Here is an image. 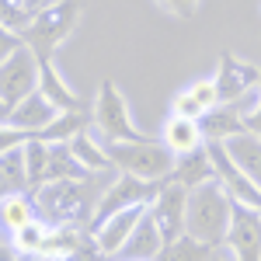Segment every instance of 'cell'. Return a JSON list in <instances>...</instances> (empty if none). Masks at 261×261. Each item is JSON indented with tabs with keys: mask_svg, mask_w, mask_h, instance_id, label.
Masks as SVG:
<instances>
[{
	"mask_svg": "<svg viewBox=\"0 0 261 261\" xmlns=\"http://www.w3.org/2000/svg\"><path fill=\"white\" fill-rule=\"evenodd\" d=\"M98 174L94 178H53L32 188V199L39 209V220L49 226H91L94 209L101 199Z\"/></svg>",
	"mask_w": 261,
	"mask_h": 261,
	"instance_id": "obj_1",
	"label": "cell"
},
{
	"mask_svg": "<svg viewBox=\"0 0 261 261\" xmlns=\"http://www.w3.org/2000/svg\"><path fill=\"white\" fill-rule=\"evenodd\" d=\"M230 223H233V195L223 188L220 181L192 188L185 233H192L195 241L209 244V247H220V244H226Z\"/></svg>",
	"mask_w": 261,
	"mask_h": 261,
	"instance_id": "obj_2",
	"label": "cell"
},
{
	"mask_svg": "<svg viewBox=\"0 0 261 261\" xmlns=\"http://www.w3.org/2000/svg\"><path fill=\"white\" fill-rule=\"evenodd\" d=\"M84 14V0H60V4H49V7H39L32 24L24 28V45L39 56L42 63L53 60L56 49L73 35V28L81 24Z\"/></svg>",
	"mask_w": 261,
	"mask_h": 261,
	"instance_id": "obj_3",
	"label": "cell"
},
{
	"mask_svg": "<svg viewBox=\"0 0 261 261\" xmlns=\"http://www.w3.org/2000/svg\"><path fill=\"white\" fill-rule=\"evenodd\" d=\"M115 171L136 174L143 181H167L178 157L167 150L164 140H140V143H105Z\"/></svg>",
	"mask_w": 261,
	"mask_h": 261,
	"instance_id": "obj_4",
	"label": "cell"
},
{
	"mask_svg": "<svg viewBox=\"0 0 261 261\" xmlns=\"http://www.w3.org/2000/svg\"><path fill=\"white\" fill-rule=\"evenodd\" d=\"M94 129L101 133L105 143H140V140H150L140 125L133 122V112H129V101L125 94L119 91L115 81H105L98 87V98H94Z\"/></svg>",
	"mask_w": 261,
	"mask_h": 261,
	"instance_id": "obj_5",
	"label": "cell"
},
{
	"mask_svg": "<svg viewBox=\"0 0 261 261\" xmlns=\"http://www.w3.org/2000/svg\"><path fill=\"white\" fill-rule=\"evenodd\" d=\"M39 81H42V60L28 45L18 49L14 56H7L0 63V112L7 115L32 91H39Z\"/></svg>",
	"mask_w": 261,
	"mask_h": 261,
	"instance_id": "obj_6",
	"label": "cell"
},
{
	"mask_svg": "<svg viewBox=\"0 0 261 261\" xmlns=\"http://www.w3.org/2000/svg\"><path fill=\"white\" fill-rule=\"evenodd\" d=\"M161 185L164 181H143V178H136V174L119 171V178L112 181V185H105V192H101L98 209H94V220H91V230H98L108 216H115V213H122V209L150 205L153 195L161 192Z\"/></svg>",
	"mask_w": 261,
	"mask_h": 261,
	"instance_id": "obj_7",
	"label": "cell"
},
{
	"mask_svg": "<svg viewBox=\"0 0 261 261\" xmlns=\"http://www.w3.org/2000/svg\"><path fill=\"white\" fill-rule=\"evenodd\" d=\"M188 195H192V188H185L174 178H167L161 185V192L153 195L150 216L157 220L164 241H178L181 233H185V223H188Z\"/></svg>",
	"mask_w": 261,
	"mask_h": 261,
	"instance_id": "obj_8",
	"label": "cell"
},
{
	"mask_svg": "<svg viewBox=\"0 0 261 261\" xmlns=\"http://www.w3.org/2000/svg\"><path fill=\"white\" fill-rule=\"evenodd\" d=\"M261 84V70L251 63L237 60L230 49L220 53V70H216V87H220V101L223 105H241L247 101Z\"/></svg>",
	"mask_w": 261,
	"mask_h": 261,
	"instance_id": "obj_9",
	"label": "cell"
},
{
	"mask_svg": "<svg viewBox=\"0 0 261 261\" xmlns=\"http://www.w3.org/2000/svg\"><path fill=\"white\" fill-rule=\"evenodd\" d=\"M205 146H209V157H213V167H216V181H220V185L237 202L261 209V188L247 178V174H244L241 167H237V161H233V157H230V150H226V143L209 140Z\"/></svg>",
	"mask_w": 261,
	"mask_h": 261,
	"instance_id": "obj_10",
	"label": "cell"
},
{
	"mask_svg": "<svg viewBox=\"0 0 261 261\" xmlns=\"http://www.w3.org/2000/svg\"><path fill=\"white\" fill-rule=\"evenodd\" d=\"M226 244L237 254V261H261V209L233 199V223Z\"/></svg>",
	"mask_w": 261,
	"mask_h": 261,
	"instance_id": "obj_11",
	"label": "cell"
},
{
	"mask_svg": "<svg viewBox=\"0 0 261 261\" xmlns=\"http://www.w3.org/2000/svg\"><path fill=\"white\" fill-rule=\"evenodd\" d=\"M56 115H60V108L45 98L42 91H32L21 105H14V108L4 115V125H14L21 133H28V136H39V133H45V129L56 122Z\"/></svg>",
	"mask_w": 261,
	"mask_h": 261,
	"instance_id": "obj_12",
	"label": "cell"
},
{
	"mask_svg": "<svg viewBox=\"0 0 261 261\" xmlns=\"http://www.w3.org/2000/svg\"><path fill=\"white\" fill-rule=\"evenodd\" d=\"M146 209H150V205H133V209H122V213L108 216V220L94 230L101 251H105L108 258H119V251L125 247V241L133 237V230H136V226H140V220L146 216Z\"/></svg>",
	"mask_w": 261,
	"mask_h": 261,
	"instance_id": "obj_13",
	"label": "cell"
},
{
	"mask_svg": "<svg viewBox=\"0 0 261 261\" xmlns=\"http://www.w3.org/2000/svg\"><path fill=\"white\" fill-rule=\"evenodd\" d=\"M223 105L220 101V87H216V77H202V81L188 84L181 94H174L171 101V115H185V119H202L209 108Z\"/></svg>",
	"mask_w": 261,
	"mask_h": 261,
	"instance_id": "obj_14",
	"label": "cell"
},
{
	"mask_svg": "<svg viewBox=\"0 0 261 261\" xmlns=\"http://www.w3.org/2000/svg\"><path fill=\"white\" fill-rule=\"evenodd\" d=\"M164 233L161 226H157V220L150 216V209H146V216L140 220V226L133 230V237L125 241V247L119 251V258L115 261H157L164 251Z\"/></svg>",
	"mask_w": 261,
	"mask_h": 261,
	"instance_id": "obj_15",
	"label": "cell"
},
{
	"mask_svg": "<svg viewBox=\"0 0 261 261\" xmlns=\"http://www.w3.org/2000/svg\"><path fill=\"white\" fill-rule=\"evenodd\" d=\"M199 129H202V136H205V143L209 140L226 143V140H233V136H241V133H247V122H244L241 105H216V108H209L199 119Z\"/></svg>",
	"mask_w": 261,
	"mask_h": 261,
	"instance_id": "obj_16",
	"label": "cell"
},
{
	"mask_svg": "<svg viewBox=\"0 0 261 261\" xmlns=\"http://www.w3.org/2000/svg\"><path fill=\"white\" fill-rule=\"evenodd\" d=\"M171 178L181 181L185 188H199V185L216 181V167H213V157H209V146L202 143L199 150H192V153L178 157L174 171H171Z\"/></svg>",
	"mask_w": 261,
	"mask_h": 261,
	"instance_id": "obj_17",
	"label": "cell"
},
{
	"mask_svg": "<svg viewBox=\"0 0 261 261\" xmlns=\"http://www.w3.org/2000/svg\"><path fill=\"white\" fill-rule=\"evenodd\" d=\"M164 143H167V150L174 153V157H185V153H192V150H199L205 136H202L199 129V119H185V115H171V119L164 122Z\"/></svg>",
	"mask_w": 261,
	"mask_h": 261,
	"instance_id": "obj_18",
	"label": "cell"
},
{
	"mask_svg": "<svg viewBox=\"0 0 261 261\" xmlns=\"http://www.w3.org/2000/svg\"><path fill=\"white\" fill-rule=\"evenodd\" d=\"M0 188H4V195L32 192L28 161H24V143H21V146H7V150H0Z\"/></svg>",
	"mask_w": 261,
	"mask_h": 261,
	"instance_id": "obj_19",
	"label": "cell"
},
{
	"mask_svg": "<svg viewBox=\"0 0 261 261\" xmlns=\"http://www.w3.org/2000/svg\"><path fill=\"white\" fill-rule=\"evenodd\" d=\"M226 150H230V157L237 161V167L261 188V136L241 133V136L226 140Z\"/></svg>",
	"mask_w": 261,
	"mask_h": 261,
	"instance_id": "obj_20",
	"label": "cell"
},
{
	"mask_svg": "<svg viewBox=\"0 0 261 261\" xmlns=\"http://www.w3.org/2000/svg\"><path fill=\"white\" fill-rule=\"evenodd\" d=\"M39 91L45 98L53 101L60 112H70V108H81V94L70 87V84L63 81V73L56 70V63L45 60L42 63V81H39Z\"/></svg>",
	"mask_w": 261,
	"mask_h": 261,
	"instance_id": "obj_21",
	"label": "cell"
},
{
	"mask_svg": "<svg viewBox=\"0 0 261 261\" xmlns=\"http://www.w3.org/2000/svg\"><path fill=\"white\" fill-rule=\"evenodd\" d=\"M70 150H73V153H77V161H81L87 171H94V174H105L108 167H115L112 157H108V150H105V140H94V136H91V129L77 133V136L70 140Z\"/></svg>",
	"mask_w": 261,
	"mask_h": 261,
	"instance_id": "obj_22",
	"label": "cell"
},
{
	"mask_svg": "<svg viewBox=\"0 0 261 261\" xmlns=\"http://www.w3.org/2000/svg\"><path fill=\"white\" fill-rule=\"evenodd\" d=\"M0 216H4V230H7V233L21 230L24 223L39 220V209H35V199H32V192H14V195H4Z\"/></svg>",
	"mask_w": 261,
	"mask_h": 261,
	"instance_id": "obj_23",
	"label": "cell"
},
{
	"mask_svg": "<svg viewBox=\"0 0 261 261\" xmlns=\"http://www.w3.org/2000/svg\"><path fill=\"white\" fill-rule=\"evenodd\" d=\"M53 178H94V171H87L77 161V153L70 150V143H49V181Z\"/></svg>",
	"mask_w": 261,
	"mask_h": 261,
	"instance_id": "obj_24",
	"label": "cell"
},
{
	"mask_svg": "<svg viewBox=\"0 0 261 261\" xmlns=\"http://www.w3.org/2000/svg\"><path fill=\"white\" fill-rule=\"evenodd\" d=\"M209 244H202L195 241L192 233H181L178 241H167L164 244V251H161V258L157 261H205L209 258Z\"/></svg>",
	"mask_w": 261,
	"mask_h": 261,
	"instance_id": "obj_25",
	"label": "cell"
},
{
	"mask_svg": "<svg viewBox=\"0 0 261 261\" xmlns=\"http://www.w3.org/2000/svg\"><path fill=\"white\" fill-rule=\"evenodd\" d=\"M24 161H28L32 188H39L42 181H49V143H45V140L28 136V143H24Z\"/></svg>",
	"mask_w": 261,
	"mask_h": 261,
	"instance_id": "obj_26",
	"label": "cell"
},
{
	"mask_svg": "<svg viewBox=\"0 0 261 261\" xmlns=\"http://www.w3.org/2000/svg\"><path fill=\"white\" fill-rule=\"evenodd\" d=\"M45 237H49V223L32 220V223H24L21 230H14V233H11V244L18 247L21 258H32V254H39V251H42Z\"/></svg>",
	"mask_w": 261,
	"mask_h": 261,
	"instance_id": "obj_27",
	"label": "cell"
},
{
	"mask_svg": "<svg viewBox=\"0 0 261 261\" xmlns=\"http://www.w3.org/2000/svg\"><path fill=\"white\" fill-rule=\"evenodd\" d=\"M202 0H157V7H164L167 14H174V18H192L195 11H199Z\"/></svg>",
	"mask_w": 261,
	"mask_h": 261,
	"instance_id": "obj_28",
	"label": "cell"
},
{
	"mask_svg": "<svg viewBox=\"0 0 261 261\" xmlns=\"http://www.w3.org/2000/svg\"><path fill=\"white\" fill-rule=\"evenodd\" d=\"M244 122H247V133L261 136V84H258V98L244 108Z\"/></svg>",
	"mask_w": 261,
	"mask_h": 261,
	"instance_id": "obj_29",
	"label": "cell"
},
{
	"mask_svg": "<svg viewBox=\"0 0 261 261\" xmlns=\"http://www.w3.org/2000/svg\"><path fill=\"white\" fill-rule=\"evenodd\" d=\"M18 49H24V35H18V32H7V28H4V35H0V63L7 60V56H14Z\"/></svg>",
	"mask_w": 261,
	"mask_h": 261,
	"instance_id": "obj_30",
	"label": "cell"
},
{
	"mask_svg": "<svg viewBox=\"0 0 261 261\" xmlns=\"http://www.w3.org/2000/svg\"><path fill=\"white\" fill-rule=\"evenodd\" d=\"M205 261H237V254L230 251V244H220V247L209 251V258H205Z\"/></svg>",
	"mask_w": 261,
	"mask_h": 261,
	"instance_id": "obj_31",
	"label": "cell"
},
{
	"mask_svg": "<svg viewBox=\"0 0 261 261\" xmlns=\"http://www.w3.org/2000/svg\"><path fill=\"white\" fill-rule=\"evenodd\" d=\"M0 261H21L18 247H14V244H4V251H0Z\"/></svg>",
	"mask_w": 261,
	"mask_h": 261,
	"instance_id": "obj_32",
	"label": "cell"
},
{
	"mask_svg": "<svg viewBox=\"0 0 261 261\" xmlns=\"http://www.w3.org/2000/svg\"><path fill=\"white\" fill-rule=\"evenodd\" d=\"M49 4H60V0H39V4H35V11H39V7H49Z\"/></svg>",
	"mask_w": 261,
	"mask_h": 261,
	"instance_id": "obj_33",
	"label": "cell"
},
{
	"mask_svg": "<svg viewBox=\"0 0 261 261\" xmlns=\"http://www.w3.org/2000/svg\"><path fill=\"white\" fill-rule=\"evenodd\" d=\"M28 4H32V7H35V4H39V0H28Z\"/></svg>",
	"mask_w": 261,
	"mask_h": 261,
	"instance_id": "obj_34",
	"label": "cell"
}]
</instances>
